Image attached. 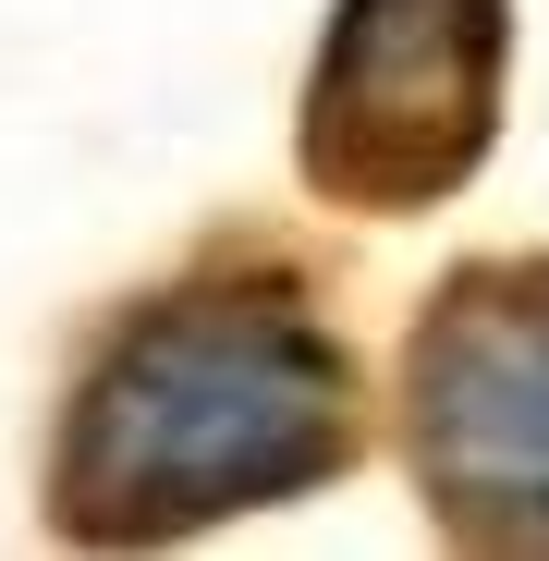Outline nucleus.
I'll return each instance as SVG.
<instances>
[{
    "instance_id": "3",
    "label": "nucleus",
    "mask_w": 549,
    "mask_h": 561,
    "mask_svg": "<svg viewBox=\"0 0 549 561\" xmlns=\"http://www.w3.org/2000/svg\"><path fill=\"white\" fill-rule=\"evenodd\" d=\"M403 463L451 549L549 561V256H465L403 330Z\"/></svg>"
},
{
    "instance_id": "2",
    "label": "nucleus",
    "mask_w": 549,
    "mask_h": 561,
    "mask_svg": "<svg viewBox=\"0 0 549 561\" xmlns=\"http://www.w3.org/2000/svg\"><path fill=\"white\" fill-rule=\"evenodd\" d=\"M501 85H513V0H330L294 111L306 196L354 220L451 208L501 147Z\"/></svg>"
},
{
    "instance_id": "1",
    "label": "nucleus",
    "mask_w": 549,
    "mask_h": 561,
    "mask_svg": "<svg viewBox=\"0 0 549 561\" xmlns=\"http://www.w3.org/2000/svg\"><path fill=\"white\" fill-rule=\"evenodd\" d=\"M379 403L318 268L282 244H208L183 280L135 294L49 427V537L61 549H183L208 525L342 489Z\"/></svg>"
}]
</instances>
